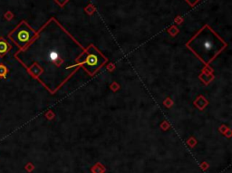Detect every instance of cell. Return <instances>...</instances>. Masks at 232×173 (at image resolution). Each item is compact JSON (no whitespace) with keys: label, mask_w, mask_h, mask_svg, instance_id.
Masks as SVG:
<instances>
[{"label":"cell","mask_w":232,"mask_h":173,"mask_svg":"<svg viewBox=\"0 0 232 173\" xmlns=\"http://www.w3.org/2000/svg\"><path fill=\"white\" fill-rule=\"evenodd\" d=\"M12 49L11 44L5 38L0 37V57L5 56Z\"/></svg>","instance_id":"obj_5"},{"label":"cell","mask_w":232,"mask_h":173,"mask_svg":"<svg viewBox=\"0 0 232 173\" xmlns=\"http://www.w3.org/2000/svg\"><path fill=\"white\" fill-rule=\"evenodd\" d=\"M67 1H68V0H55V2L59 4L61 6L63 5V4H64V3H66Z\"/></svg>","instance_id":"obj_8"},{"label":"cell","mask_w":232,"mask_h":173,"mask_svg":"<svg viewBox=\"0 0 232 173\" xmlns=\"http://www.w3.org/2000/svg\"><path fill=\"white\" fill-rule=\"evenodd\" d=\"M82 52V47L52 18L27 47L17 51L15 58L54 93L79 66L77 60Z\"/></svg>","instance_id":"obj_1"},{"label":"cell","mask_w":232,"mask_h":173,"mask_svg":"<svg viewBox=\"0 0 232 173\" xmlns=\"http://www.w3.org/2000/svg\"><path fill=\"white\" fill-rule=\"evenodd\" d=\"M226 46L225 44L209 25H205L188 43V47L193 50L199 58L209 63Z\"/></svg>","instance_id":"obj_2"},{"label":"cell","mask_w":232,"mask_h":173,"mask_svg":"<svg viewBox=\"0 0 232 173\" xmlns=\"http://www.w3.org/2000/svg\"><path fill=\"white\" fill-rule=\"evenodd\" d=\"M199 0H186V2H188V3H189L190 5H192V6L194 5L197 2H199Z\"/></svg>","instance_id":"obj_7"},{"label":"cell","mask_w":232,"mask_h":173,"mask_svg":"<svg viewBox=\"0 0 232 173\" xmlns=\"http://www.w3.org/2000/svg\"><path fill=\"white\" fill-rule=\"evenodd\" d=\"M8 74V69L3 63H0V78H5Z\"/></svg>","instance_id":"obj_6"},{"label":"cell","mask_w":232,"mask_h":173,"mask_svg":"<svg viewBox=\"0 0 232 173\" xmlns=\"http://www.w3.org/2000/svg\"><path fill=\"white\" fill-rule=\"evenodd\" d=\"M36 35L37 32L32 28L27 22L21 21L15 29H13L8 34V38L18 46L19 50H21L27 47L36 37Z\"/></svg>","instance_id":"obj_3"},{"label":"cell","mask_w":232,"mask_h":173,"mask_svg":"<svg viewBox=\"0 0 232 173\" xmlns=\"http://www.w3.org/2000/svg\"><path fill=\"white\" fill-rule=\"evenodd\" d=\"M105 61V58L97 49L93 46H90L85 51H83L81 53L77 60V63L78 65L83 66L88 73L93 74L104 65Z\"/></svg>","instance_id":"obj_4"}]
</instances>
